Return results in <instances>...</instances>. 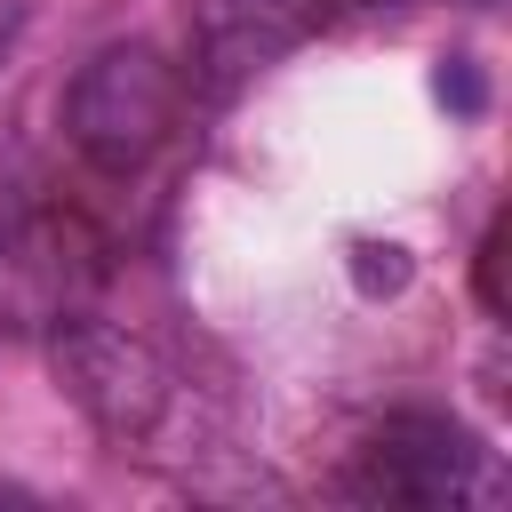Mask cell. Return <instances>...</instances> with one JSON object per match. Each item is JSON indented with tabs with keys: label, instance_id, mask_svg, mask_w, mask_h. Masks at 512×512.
Listing matches in <instances>:
<instances>
[{
	"label": "cell",
	"instance_id": "obj_1",
	"mask_svg": "<svg viewBox=\"0 0 512 512\" xmlns=\"http://www.w3.org/2000/svg\"><path fill=\"white\" fill-rule=\"evenodd\" d=\"M176 128V64L152 48V40H112L96 48L72 88H64V136L104 168V176H128L144 168Z\"/></svg>",
	"mask_w": 512,
	"mask_h": 512
},
{
	"label": "cell",
	"instance_id": "obj_2",
	"mask_svg": "<svg viewBox=\"0 0 512 512\" xmlns=\"http://www.w3.org/2000/svg\"><path fill=\"white\" fill-rule=\"evenodd\" d=\"M48 368H56L64 400L96 432H112V440H144L168 416V368H160V352L144 336H128V328L96 320V312H72V320L48 328Z\"/></svg>",
	"mask_w": 512,
	"mask_h": 512
},
{
	"label": "cell",
	"instance_id": "obj_3",
	"mask_svg": "<svg viewBox=\"0 0 512 512\" xmlns=\"http://www.w3.org/2000/svg\"><path fill=\"white\" fill-rule=\"evenodd\" d=\"M320 0H192L184 32H192V80L208 96L248 88L264 64H280L304 32H312Z\"/></svg>",
	"mask_w": 512,
	"mask_h": 512
},
{
	"label": "cell",
	"instance_id": "obj_4",
	"mask_svg": "<svg viewBox=\"0 0 512 512\" xmlns=\"http://www.w3.org/2000/svg\"><path fill=\"white\" fill-rule=\"evenodd\" d=\"M472 464H480V448L464 432H448L432 416H400V424H384L368 440L352 488L360 496H384V504H456L464 480H472Z\"/></svg>",
	"mask_w": 512,
	"mask_h": 512
},
{
	"label": "cell",
	"instance_id": "obj_5",
	"mask_svg": "<svg viewBox=\"0 0 512 512\" xmlns=\"http://www.w3.org/2000/svg\"><path fill=\"white\" fill-rule=\"evenodd\" d=\"M352 256H360L352 272H360V288H368V296H392V288H408V248H392V240H384V248H376V240H360Z\"/></svg>",
	"mask_w": 512,
	"mask_h": 512
},
{
	"label": "cell",
	"instance_id": "obj_6",
	"mask_svg": "<svg viewBox=\"0 0 512 512\" xmlns=\"http://www.w3.org/2000/svg\"><path fill=\"white\" fill-rule=\"evenodd\" d=\"M440 96H456V104H464V112H472V104H480V80H472V72H464V56H456V64H448V72H440Z\"/></svg>",
	"mask_w": 512,
	"mask_h": 512
},
{
	"label": "cell",
	"instance_id": "obj_7",
	"mask_svg": "<svg viewBox=\"0 0 512 512\" xmlns=\"http://www.w3.org/2000/svg\"><path fill=\"white\" fill-rule=\"evenodd\" d=\"M16 32H24V0H8V8H0V64H8V48H16Z\"/></svg>",
	"mask_w": 512,
	"mask_h": 512
},
{
	"label": "cell",
	"instance_id": "obj_8",
	"mask_svg": "<svg viewBox=\"0 0 512 512\" xmlns=\"http://www.w3.org/2000/svg\"><path fill=\"white\" fill-rule=\"evenodd\" d=\"M344 8H400V0H344Z\"/></svg>",
	"mask_w": 512,
	"mask_h": 512
}]
</instances>
